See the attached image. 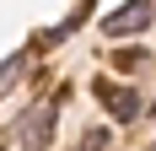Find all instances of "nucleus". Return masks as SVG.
<instances>
[{"label": "nucleus", "instance_id": "obj_1", "mask_svg": "<svg viewBox=\"0 0 156 151\" xmlns=\"http://www.w3.org/2000/svg\"><path fill=\"white\" fill-rule=\"evenodd\" d=\"M11 140H16L22 151H48V140H54V103H38V108H27V113L16 119Z\"/></svg>", "mask_w": 156, "mask_h": 151}, {"label": "nucleus", "instance_id": "obj_2", "mask_svg": "<svg viewBox=\"0 0 156 151\" xmlns=\"http://www.w3.org/2000/svg\"><path fill=\"white\" fill-rule=\"evenodd\" d=\"M151 16H156L151 0H124L119 11L102 16V38H129V32H145V27H151Z\"/></svg>", "mask_w": 156, "mask_h": 151}, {"label": "nucleus", "instance_id": "obj_3", "mask_svg": "<svg viewBox=\"0 0 156 151\" xmlns=\"http://www.w3.org/2000/svg\"><path fill=\"white\" fill-rule=\"evenodd\" d=\"M97 97L113 108V119H119V124H129L135 113H140V97H135V92H124V87H108V81H102V87H97Z\"/></svg>", "mask_w": 156, "mask_h": 151}, {"label": "nucleus", "instance_id": "obj_4", "mask_svg": "<svg viewBox=\"0 0 156 151\" xmlns=\"http://www.w3.org/2000/svg\"><path fill=\"white\" fill-rule=\"evenodd\" d=\"M16 70H22V54H11V60L0 65V92H5V87H11V81H16Z\"/></svg>", "mask_w": 156, "mask_h": 151}]
</instances>
